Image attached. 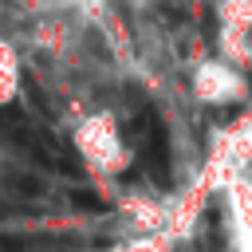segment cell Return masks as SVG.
Segmentation results:
<instances>
[{
  "label": "cell",
  "instance_id": "6da1fadb",
  "mask_svg": "<svg viewBox=\"0 0 252 252\" xmlns=\"http://www.w3.org/2000/svg\"><path fill=\"white\" fill-rule=\"evenodd\" d=\"M71 146L79 150V158L87 161V169L102 181H114L130 169V146L122 138L118 118L106 106H91L83 114L71 118Z\"/></svg>",
  "mask_w": 252,
  "mask_h": 252
},
{
  "label": "cell",
  "instance_id": "7a4b0ae2",
  "mask_svg": "<svg viewBox=\"0 0 252 252\" xmlns=\"http://www.w3.org/2000/svg\"><path fill=\"white\" fill-rule=\"evenodd\" d=\"M189 91L205 106H232V102L248 98L252 79H248L244 63H236L228 55H209V59H197L189 67Z\"/></svg>",
  "mask_w": 252,
  "mask_h": 252
},
{
  "label": "cell",
  "instance_id": "3957f363",
  "mask_svg": "<svg viewBox=\"0 0 252 252\" xmlns=\"http://www.w3.org/2000/svg\"><path fill=\"white\" fill-rule=\"evenodd\" d=\"M224 224H228V240L232 252H252V177L232 181L224 193Z\"/></svg>",
  "mask_w": 252,
  "mask_h": 252
},
{
  "label": "cell",
  "instance_id": "277c9868",
  "mask_svg": "<svg viewBox=\"0 0 252 252\" xmlns=\"http://www.w3.org/2000/svg\"><path fill=\"white\" fill-rule=\"evenodd\" d=\"M20 75H24V47L16 35H4V43H0V102L20 98Z\"/></svg>",
  "mask_w": 252,
  "mask_h": 252
},
{
  "label": "cell",
  "instance_id": "5b68a950",
  "mask_svg": "<svg viewBox=\"0 0 252 252\" xmlns=\"http://www.w3.org/2000/svg\"><path fill=\"white\" fill-rule=\"evenodd\" d=\"M177 244L173 232H142V236H122L106 248H94V252H169Z\"/></svg>",
  "mask_w": 252,
  "mask_h": 252
}]
</instances>
